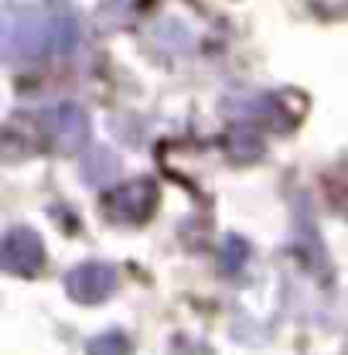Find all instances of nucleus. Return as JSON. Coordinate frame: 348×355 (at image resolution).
Segmentation results:
<instances>
[{"label":"nucleus","mask_w":348,"mask_h":355,"mask_svg":"<svg viewBox=\"0 0 348 355\" xmlns=\"http://www.w3.org/2000/svg\"><path fill=\"white\" fill-rule=\"evenodd\" d=\"M120 175V157L110 147H89L82 157V178L89 184H106Z\"/></svg>","instance_id":"6"},{"label":"nucleus","mask_w":348,"mask_h":355,"mask_svg":"<svg viewBox=\"0 0 348 355\" xmlns=\"http://www.w3.org/2000/svg\"><path fill=\"white\" fill-rule=\"evenodd\" d=\"M79 44V21L55 7H7L3 55L7 62H28L42 55H69Z\"/></svg>","instance_id":"1"},{"label":"nucleus","mask_w":348,"mask_h":355,"mask_svg":"<svg viewBox=\"0 0 348 355\" xmlns=\"http://www.w3.org/2000/svg\"><path fill=\"white\" fill-rule=\"evenodd\" d=\"M0 266L14 277H35L44 266V243L31 225H14L3 236L0 246Z\"/></svg>","instance_id":"3"},{"label":"nucleus","mask_w":348,"mask_h":355,"mask_svg":"<svg viewBox=\"0 0 348 355\" xmlns=\"http://www.w3.org/2000/svg\"><path fill=\"white\" fill-rule=\"evenodd\" d=\"M65 291L79 304H103L116 291V266L103 263V260L72 266L69 277H65Z\"/></svg>","instance_id":"4"},{"label":"nucleus","mask_w":348,"mask_h":355,"mask_svg":"<svg viewBox=\"0 0 348 355\" xmlns=\"http://www.w3.org/2000/svg\"><path fill=\"white\" fill-rule=\"evenodd\" d=\"M44 130L48 137L55 140V147L58 150H69V154H76V150H82L89 144V116L86 110L79 106V103H58V106H51L48 113H44Z\"/></svg>","instance_id":"5"},{"label":"nucleus","mask_w":348,"mask_h":355,"mask_svg":"<svg viewBox=\"0 0 348 355\" xmlns=\"http://www.w3.org/2000/svg\"><path fill=\"white\" fill-rule=\"evenodd\" d=\"M246 260H250V243L243 236H225L222 239V250H218V270L229 273V277H236L246 266Z\"/></svg>","instance_id":"7"},{"label":"nucleus","mask_w":348,"mask_h":355,"mask_svg":"<svg viewBox=\"0 0 348 355\" xmlns=\"http://www.w3.org/2000/svg\"><path fill=\"white\" fill-rule=\"evenodd\" d=\"M86 352L89 355H130V338L113 328V331H103V335L89 338Z\"/></svg>","instance_id":"8"},{"label":"nucleus","mask_w":348,"mask_h":355,"mask_svg":"<svg viewBox=\"0 0 348 355\" xmlns=\"http://www.w3.org/2000/svg\"><path fill=\"white\" fill-rule=\"evenodd\" d=\"M157 209V181L154 178H133L127 184L113 188L103 202V216L116 225H140Z\"/></svg>","instance_id":"2"}]
</instances>
